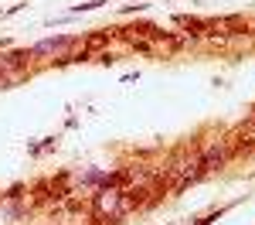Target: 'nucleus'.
I'll return each mask as SVG.
<instances>
[{"label":"nucleus","mask_w":255,"mask_h":225,"mask_svg":"<svg viewBox=\"0 0 255 225\" xmlns=\"http://www.w3.org/2000/svg\"><path fill=\"white\" fill-rule=\"evenodd\" d=\"M68 44H72V38H48V41H41L38 48H34V51H55V48H68Z\"/></svg>","instance_id":"obj_1"}]
</instances>
